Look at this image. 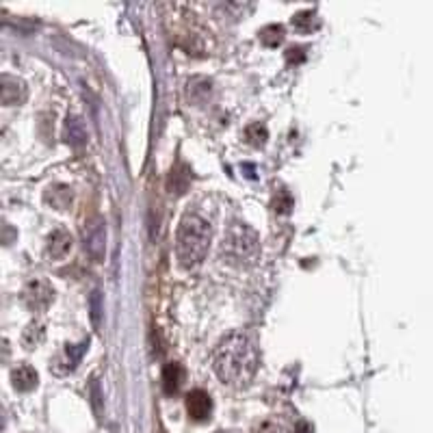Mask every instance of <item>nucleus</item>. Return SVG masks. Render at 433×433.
<instances>
[{"instance_id":"nucleus-1","label":"nucleus","mask_w":433,"mask_h":433,"mask_svg":"<svg viewBox=\"0 0 433 433\" xmlns=\"http://www.w3.org/2000/svg\"><path fill=\"white\" fill-rule=\"evenodd\" d=\"M213 368L223 384L247 386L258 371V349L243 332L225 334L213 353Z\"/></svg>"},{"instance_id":"nucleus-2","label":"nucleus","mask_w":433,"mask_h":433,"mask_svg":"<svg viewBox=\"0 0 433 433\" xmlns=\"http://www.w3.org/2000/svg\"><path fill=\"white\" fill-rule=\"evenodd\" d=\"M213 241L211 223L199 215H185L175 232V258L182 269H195L206 258Z\"/></svg>"},{"instance_id":"nucleus-3","label":"nucleus","mask_w":433,"mask_h":433,"mask_svg":"<svg viewBox=\"0 0 433 433\" xmlns=\"http://www.w3.org/2000/svg\"><path fill=\"white\" fill-rule=\"evenodd\" d=\"M221 258L234 269H249L260 258V239L245 223H234L227 227L221 241Z\"/></svg>"},{"instance_id":"nucleus-4","label":"nucleus","mask_w":433,"mask_h":433,"mask_svg":"<svg viewBox=\"0 0 433 433\" xmlns=\"http://www.w3.org/2000/svg\"><path fill=\"white\" fill-rule=\"evenodd\" d=\"M20 299L24 303V308L31 312H44L48 310L55 301V288L50 286L46 279H31V282L24 284Z\"/></svg>"},{"instance_id":"nucleus-5","label":"nucleus","mask_w":433,"mask_h":433,"mask_svg":"<svg viewBox=\"0 0 433 433\" xmlns=\"http://www.w3.org/2000/svg\"><path fill=\"white\" fill-rule=\"evenodd\" d=\"M83 243H85V249L91 256V260L100 262L102 258H105V249H107V225H105V221L91 219L83 230Z\"/></svg>"},{"instance_id":"nucleus-6","label":"nucleus","mask_w":433,"mask_h":433,"mask_svg":"<svg viewBox=\"0 0 433 433\" xmlns=\"http://www.w3.org/2000/svg\"><path fill=\"white\" fill-rule=\"evenodd\" d=\"M87 349H89V338H85L83 342H76V345H65V349L57 355V360H55V373H59V375L72 373L76 366H79V362L87 353Z\"/></svg>"},{"instance_id":"nucleus-7","label":"nucleus","mask_w":433,"mask_h":433,"mask_svg":"<svg viewBox=\"0 0 433 433\" xmlns=\"http://www.w3.org/2000/svg\"><path fill=\"white\" fill-rule=\"evenodd\" d=\"M187 412L195 422L208 420L213 414V399L206 390H191L187 394Z\"/></svg>"},{"instance_id":"nucleus-8","label":"nucleus","mask_w":433,"mask_h":433,"mask_svg":"<svg viewBox=\"0 0 433 433\" xmlns=\"http://www.w3.org/2000/svg\"><path fill=\"white\" fill-rule=\"evenodd\" d=\"M27 100V85H24L22 79L11 74H3V105L5 107H13V105H22Z\"/></svg>"},{"instance_id":"nucleus-9","label":"nucleus","mask_w":433,"mask_h":433,"mask_svg":"<svg viewBox=\"0 0 433 433\" xmlns=\"http://www.w3.org/2000/svg\"><path fill=\"white\" fill-rule=\"evenodd\" d=\"M69 249H72V237H69V232H65V230H55L53 234L48 237V243H46L48 258L61 260V258L67 256Z\"/></svg>"},{"instance_id":"nucleus-10","label":"nucleus","mask_w":433,"mask_h":433,"mask_svg":"<svg viewBox=\"0 0 433 433\" xmlns=\"http://www.w3.org/2000/svg\"><path fill=\"white\" fill-rule=\"evenodd\" d=\"M11 384H13V388L20 390V392H31V390L37 388V384H39V375H37L35 368L24 364V366L13 368V373H11Z\"/></svg>"},{"instance_id":"nucleus-11","label":"nucleus","mask_w":433,"mask_h":433,"mask_svg":"<svg viewBox=\"0 0 433 433\" xmlns=\"http://www.w3.org/2000/svg\"><path fill=\"white\" fill-rule=\"evenodd\" d=\"M182 381H185V368L180 364H175V362L165 364V368H163V390H165V394H175L178 390H180Z\"/></svg>"},{"instance_id":"nucleus-12","label":"nucleus","mask_w":433,"mask_h":433,"mask_svg":"<svg viewBox=\"0 0 433 433\" xmlns=\"http://www.w3.org/2000/svg\"><path fill=\"white\" fill-rule=\"evenodd\" d=\"M46 201H48L53 208H57V211H67V208L72 206V201H74V193H72L69 187L57 185V187L46 191Z\"/></svg>"},{"instance_id":"nucleus-13","label":"nucleus","mask_w":433,"mask_h":433,"mask_svg":"<svg viewBox=\"0 0 433 433\" xmlns=\"http://www.w3.org/2000/svg\"><path fill=\"white\" fill-rule=\"evenodd\" d=\"M65 141L74 147H81L87 143V131L85 124L81 121V117H67L65 119Z\"/></svg>"},{"instance_id":"nucleus-14","label":"nucleus","mask_w":433,"mask_h":433,"mask_svg":"<svg viewBox=\"0 0 433 433\" xmlns=\"http://www.w3.org/2000/svg\"><path fill=\"white\" fill-rule=\"evenodd\" d=\"M258 37H260L262 46H267V48H277L279 44L284 41V37H286V29L282 27V24H267L265 29H260Z\"/></svg>"},{"instance_id":"nucleus-15","label":"nucleus","mask_w":433,"mask_h":433,"mask_svg":"<svg viewBox=\"0 0 433 433\" xmlns=\"http://www.w3.org/2000/svg\"><path fill=\"white\" fill-rule=\"evenodd\" d=\"M291 24H293V29L299 31V33H312V31L319 29L321 22H319L314 11H299V13L293 15Z\"/></svg>"},{"instance_id":"nucleus-16","label":"nucleus","mask_w":433,"mask_h":433,"mask_svg":"<svg viewBox=\"0 0 433 433\" xmlns=\"http://www.w3.org/2000/svg\"><path fill=\"white\" fill-rule=\"evenodd\" d=\"M44 338H46V327L39 321L29 323L27 329H24V334H22V342H24V347H27V349L39 347L44 342Z\"/></svg>"},{"instance_id":"nucleus-17","label":"nucleus","mask_w":433,"mask_h":433,"mask_svg":"<svg viewBox=\"0 0 433 433\" xmlns=\"http://www.w3.org/2000/svg\"><path fill=\"white\" fill-rule=\"evenodd\" d=\"M245 141L253 147H258V145H265L267 139H269V131H267V126L265 124H258V121H253L249 124L247 128H245Z\"/></svg>"},{"instance_id":"nucleus-18","label":"nucleus","mask_w":433,"mask_h":433,"mask_svg":"<svg viewBox=\"0 0 433 433\" xmlns=\"http://www.w3.org/2000/svg\"><path fill=\"white\" fill-rule=\"evenodd\" d=\"M273 211L279 215H288L293 211V195L286 189H277L273 195Z\"/></svg>"},{"instance_id":"nucleus-19","label":"nucleus","mask_w":433,"mask_h":433,"mask_svg":"<svg viewBox=\"0 0 433 433\" xmlns=\"http://www.w3.org/2000/svg\"><path fill=\"white\" fill-rule=\"evenodd\" d=\"M89 305H91V321L95 325V329H100V312H102V303H100V295L98 291L91 293L89 297Z\"/></svg>"},{"instance_id":"nucleus-20","label":"nucleus","mask_w":433,"mask_h":433,"mask_svg":"<svg viewBox=\"0 0 433 433\" xmlns=\"http://www.w3.org/2000/svg\"><path fill=\"white\" fill-rule=\"evenodd\" d=\"M253 433H282V427H279L275 420L267 418V420H260L256 427H253Z\"/></svg>"},{"instance_id":"nucleus-21","label":"nucleus","mask_w":433,"mask_h":433,"mask_svg":"<svg viewBox=\"0 0 433 433\" xmlns=\"http://www.w3.org/2000/svg\"><path fill=\"white\" fill-rule=\"evenodd\" d=\"M303 59H305V50H303V48L295 46V48H288V50H286V61H288V63L295 65V63H301Z\"/></svg>"},{"instance_id":"nucleus-22","label":"nucleus","mask_w":433,"mask_h":433,"mask_svg":"<svg viewBox=\"0 0 433 433\" xmlns=\"http://www.w3.org/2000/svg\"><path fill=\"white\" fill-rule=\"evenodd\" d=\"M89 390H91L93 410L100 412V386H98V379H95V377H91V381H89Z\"/></svg>"},{"instance_id":"nucleus-23","label":"nucleus","mask_w":433,"mask_h":433,"mask_svg":"<svg viewBox=\"0 0 433 433\" xmlns=\"http://www.w3.org/2000/svg\"><path fill=\"white\" fill-rule=\"evenodd\" d=\"M295 433H312V427H310L308 422H299V425L295 427Z\"/></svg>"},{"instance_id":"nucleus-24","label":"nucleus","mask_w":433,"mask_h":433,"mask_svg":"<svg viewBox=\"0 0 433 433\" xmlns=\"http://www.w3.org/2000/svg\"><path fill=\"white\" fill-rule=\"evenodd\" d=\"M217 433H232V431H217Z\"/></svg>"}]
</instances>
